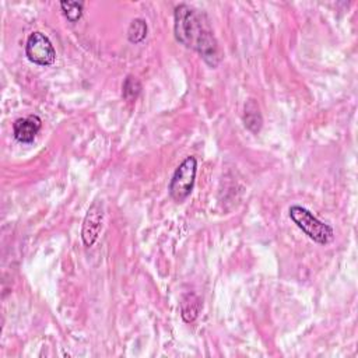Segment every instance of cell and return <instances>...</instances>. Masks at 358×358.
Here are the masks:
<instances>
[{"instance_id": "1", "label": "cell", "mask_w": 358, "mask_h": 358, "mask_svg": "<svg viewBox=\"0 0 358 358\" xmlns=\"http://www.w3.org/2000/svg\"><path fill=\"white\" fill-rule=\"evenodd\" d=\"M173 18V32L176 41L186 48L199 52L208 66L215 67L221 56L206 13L182 3L175 7Z\"/></svg>"}, {"instance_id": "2", "label": "cell", "mask_w": 358, "mask_h": 358, "mask_svg": "<svg viewBox=\"0 0 358 358\" xmlns=\"http://www.w3.org/2000/svg\"><path fill=\"white\" fill-rule=\"evenodd\" d=\"M288 213L289 218L296 224V227L302 229L315 242L320 245H327L333 239V228L329 224L322 222L305 207L295 204L289 207Z\"/></svg>"}, {"instance_id": "3", "label": "cell", "mask_w": 358, "mask_h": 358, "mask_svg": "<svg viewBox=\"0 0 358 358\" xmlns=\"http://www.w3.org/2000/svg\"><path fill=\"white\" fill-rule=\"evenodd\" d=\"M197 172V159L192 155L186 157L175 169L169 182V194L176 203H182L192 193Z\"/></svg>"}, {"instance_id": "4", "label": "cell", "mask_w": 358, "mask_h": 358, "mask_svg": "<svg viewBox=\"0 0 358 358\" xmlns=\"http://www.w3.org/2000/svg\"><path fill=\"white\" fill-rule=\"evenodd\" d=\"M25 55L29 62L38 66H50L56 60V50L50 39L41 31L29 34L25 43Z\"/></svg>"}, {"instance_id": "5", "label": "cell", "mask_w": 358, "mask_h": 358, "mask_svg": "<svg viewBox=\"0 0 358 358\" xmlns=\"http://www.w3.org/2000/svg\"><path fill=\"white\" fill-rule=\"evenodd\" d=\"M102 224H103V206L101 201L95 200L83 221V228H81V238L85 246L91 248L96 242L101 231H102Z\"/></svg>"}, {"instance_id": "6", "label": "cell", "mask_w": 358, "mask_h": 358, "mask_svg": "<svg viewBox=\"0 0 358 358\" xmlns=\"http://www.w3.org/2000/svg\"><path fill=\"white\" fill-rule=\"evenodd\" d=\"M42 127V120L36 115L20 117L13 123L14 138L20 143H32Z\"/></svg>"}, {"instance_id": "7", "label": "cell", "mask_w": 358, "mask_h": 358, "mask_svg": "<svg viewBox=\"0 0 358 358\" xmlns=\"http://www.w3.org/2000/svg\"><path fill=\"white\" fill-rule=\"evenodd\" d=\"M201 309V301L194 292H187L180 301V315L183 322L192 323L197 319Z\"/></svg>"}, {"instance_id": "8", "label": "cell", "mask_w": 358, "mask_h": 358, "mask_svg": "<svg viewBox=\"0 0 358 358\" xmlns=\"http://www.w3.org/2000/svg\"><path fill=\"white\" fill-rule=\"evenodd\" d=\"M243 123L245 126L253 131V133H259L263 124V117L259 109V105L256 103L255 99H249L245 103V109H243Z\"/></svg>"}, {"instance_id": "9", "label": "cell", "mask_w": 358, "mask_h": 358, "mask_svg": "<svg viewBox=\"0 0 358 358\" xmlns=\"http://www.w3.org/2000/svg\"><path fill=\"white\" fill-rule=\"evenodd\" d=\"M147 36V22L143 18H134L131 20L129 28H127V39L131 43H140Z\"/></svg>"}, {"instance_id": "10", "label": "cell", "mask_w": 358, "mask_h": 358, "mask_svg": "<svg viewBox=\"0 0 358 358\" xmlns=\"http://www.w3.org/2000/svg\"><path fill=\"white\" fill-rule=\"evenodd\" d=\"M83 7H84L83 1H71V0L60 1V8H62L64 17L70 22H77L81 18Z\"/></svg>"}, {"instance_id": "11", "label": "cell", "mask_w": 358, "mask_h": 358, "mask_svg": "<svg viewBox=\"0 0 358 358\" xmlns=\"http://www.w3.org/2000/svg\"><path fill=\"white\" fill-rule=\"evenodd\" d=\"M141 91V83L134 76H127L122 85V95L126 101H134Z\"/></svg>"}]
</instances>
